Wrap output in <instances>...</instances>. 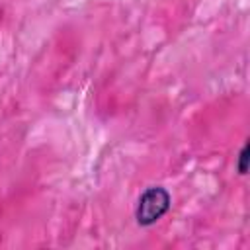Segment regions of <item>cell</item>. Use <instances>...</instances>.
I'll use <instances>...</instances> for the list:
<instances>
[{
  "label": "cell",
  "instance_id": "1",
  "mask_svg": "<svg viewBox=\"0 0 250 250\" xmlns=\"http://www.w3.org/2000/svg\"><path fill=\"white\" fill-rule=\"evenodd\" d=\"M170 193L162 188V186H152V188H146L139 201H137V207H135V219L141 227H150L154 225L156 221H160L168 209H170Z\"/></svg>",
  "mask_w": 250,
  "mask_h": 250
},
{
  "label": "cell",
  "instance_id": "2",
  "mask_svg": "<svg viewBox=\"0 0 250 250\" xmlns=\"http://www.w3.org/2000/svg\"><path fill=\"white\" fill-rule=\"evenodd\" d=\"M246 170H248V143H244L238 152V174L244 176Z\"/></svg>",
  "mask_w": 250,
  "mask_h": 250
}]
</instances>
